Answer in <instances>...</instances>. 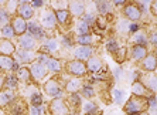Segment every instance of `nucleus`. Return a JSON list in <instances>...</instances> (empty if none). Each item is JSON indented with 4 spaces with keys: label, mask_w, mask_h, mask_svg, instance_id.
I'll use <instances>...</instances> for the list:
<instances>
[{
    "label": "nucleus",
    "mask_w": 157,
    "mask_h": 115,
    "mask_svg": "<svg viewBox=\"0 0 157 115\" xmlns=\"http://www.w3.org/2000/svg\"><path fill=\"white\" fill-rule=\"evenodd\" d=\"M11 27H13V30H14L16 36H23V34L27 31V22L26 20H23L21 17L16 16L14 19L11 20Z\"/></svg>",
    "instance_id": "14"
},
{
    "label": "nucleus",
    "mask_w": 157,
    "mask_h": 115,
    "mask_svg": "<svg viewBox=\"0 0 157 115\" xmlns=\"http://www.w3.org/2000/svg\"><path fill=\"white\" fill-rule=\"evenodd\" d=\"M2 34H3V37L6 38V40H10V38H13L16 36V33H14V30H13V27H11V24L4 26L3 29H2Z\"/></svg>",
    "instance_id": "31"
},
{
    "label": "nucleus",
    "mask_w": 157,
    "mask_h": 115,
    "mask_svg": "<svg viewBox=\"0 0 157 115\" xmlns=\"http://www.w3.org/2000/svg\"><path fill=\"white\" fill-rule=\"evenodd\" d=\"M122 73H123V71H122V68H116V70L113 71L115 80H119V78H121V75H122Z\"/></svg>",
    "instance_id": "50"
},
{
    "label": "nucleus",
    "mask_w": 157,
    "mask_h": 115,
    "mask_svg": "<svg viewBox=\"0 0 157 115\" xmlns=\"http://www.w3.org/2000/svg\"><path fill=\"white\" fill-rule=\"evenodd\" d=\"M17 82H18V80L16 75H9V77L4 80V87L9 89H14L16 87H17Z\"/></svg>",
    "instance_id": "30"
},
{
    "label": "nucleus",
    "mask_w": 157,
    "mask_h": 115,
    "mask_svg": "<svg viewBox=\"0 0 157 115\" xmlns=\"http://www.w3.org/2000/svg\"><path fill=\"white\" fill-rule=\"evenodd\" d=\"M67 71L72 74L74 77H84L88 73L86 64L79 61V60H72L70 63H67Z\"/></svg>",
    "instance_id": "2"
},
{
    "label": "nucleus",
    "mask_w": 157,
    "mask_h": 115,
    "mask_svg": "<svg viewBox=\"0 0 157 115\" xmlns=\"http://www.w3.org/2000/svg\"><path fill=\"white\" fill-rule=\"evenodd\" d=\"M17 14L18 17H21L23 20H29L33 17L34 14V9L31 7V4L29 2H20L17 9Z\"/></svg>",
    "instance_id": "10"
},
{
    "label": "nucleus",
    "mask_w": 157,
    "mask_h": 115,
    "mask_svg": "<svg viewBox=\"0 0 157 115\" xmlns=\"http://www.w3.org/2000/svg\"><path fill=\"white\" fill-rule=\"evenodd\" d=\"M31 104H33V107H41L43 105V97L40 93H34L31 95Z\"/></svg>",
    "instance_id": "39"
},
{
    "label": "nucleus",
    "mask_w": 157,
    "mask_h": 115,
    "mask_svg": "<svg viewBox=\"0 0 157 115\" xmlns=\"http://www.w3.org/2000/svg\"><path fill=\"white\" fill-rule=\"evenodd\" d=\"M92 53H94L92 47H89V46H79V47L75 48L74 56H75V60H79V61L85 63V61H88L92 57Z\"/></svg>",
    "instance_id": "9"
},
{
    "label": "nucleus",
    "mask_w": 157,
    "mask_h": 115,
    "mask_svg": "<svg viewBox=\"0 0 157 115\" xmlns=\"http://www.w3.org/2000/svg\"><path fill=\"white\" fill-rule=\"evenodd\" d=\"M45 67H47L48 71H51V73H59V71H61V63H59V60L50 57V60H48V63Z\"/></svg>",
    "instance_id": "27"
},
{
    "label": "nucleus",
    "mask_w": 157,
    "mask_h": 115,
    "mask_svg": "<svg viewBox=\"0 0 157 115\" xmlns=\"http://www.w3.org/2000/svg\"><path fill=\"white\" fill-rule=\"evenodd\" d=\"M14 64H16V61L11 58V57L0 54V70H3V71L13 70V65H14Z\"/></svg>",
    "instance_id": "21"
},
{
    "label": "nucleus",
    "mask_w": 157,
    "mask_h": 115,
    "mask_svg": "<svg viewBox=\"0 0 157 115\" xmlns=\"http://www.w3.org/2000/svg\"><path fill=\"white\" fill-rule=\"evenodd\" d=\"M57 24V19H55V13L52 10H45L41 16V27L47 30H52Z\"/></svg>",
    "instance_id": "5"
},
{
    "label": "nucleus",
    "mask_w": 157,
    "mask_h": 115,
    "mask_svg": "<svg viewBox=\"0 0 157 115\" xmlns=\"http://www.w3.org/2000/svg\"><path fill=\"white\" fill-rule=\"evenodd\" d=\"M132 41L135 43V46H143V47L147 46V37L144 36V33H142V31H136L135 36L132 37Z\"/></svg>",
    "instance_id": "26"
},
{
    "label": "nucleus",
    "mask_w": 157,
    "mask_h": 115,
    "mask_svg": "<svg viewBox=\"0 0 157 115\" xmlns=\"http://www.w3.org/2000/svg\"><path fill=\"white\" fill-rule=\"evenodd\" d=\"M137 29H139V26H137V24H135V23L129 26V30H130V31H137Z\"/></svg>",
    "instance_id": "52"
},
{
    "label": "nucleus",
    "mask_w": 157,
    "mask_h": 115,
    "mask_svg": "<svg viewBox=\"0 0 157 115\" xmlns=\"http://www.w3.org/2000/svg\"><path fill=\"white\" fill-rule=\"evenodd\" d=\"M18 3H20V2H7V3H6V10H7L9 14H10V13H16V11H17Z\"/></svg>",
    "instance_id": "41"
},
{
    "label": "nucleus",
    "mask_w": 157,
    "mask_h": 115,
    "mask_svg": "<svg viewBox=\"0 0 157 115\" xmlns=\"http://www.w3.org/2000/svg\"><path fill=\"white\" fill-rule=\"evenodd\" d=\"M151 11H153V14L157 16V0L151 3Z\"/></svg>",
    "instance_id": "51"
},
{
    "label": "nucleus",
    "mask_w": 157,
    "mask_h": 115,
    "mask_svg": "<svg viewBox=\"0 0 157 115\" xmlns=\"http://www.w3.org/2000/svg\"><path fill=\"white\" fill-rule=\"evenodd\" d=\"M150 43L153 46H157V31H154V33L150 34Z\"/></svg>",
    "instance_id": "48"
},
{
    "label": "nucleus",
    "mask_w": 157,
    "mask_h": 115,
    "mask_svg": "<svg viewBox=\"0 0 157 115\" xmlns=\"http://www.w3.org/2000/svg\"><path fill=\"white\" fill-rule=\"evenodd\" d=\"M14 100V94L13 91H3V93H0V107H6L11 102V101Z\"/></svg>",
    "instance_id": "25"
},
{
    "label": "nucleus",
    "mask_w": 157,
    "mask_h": 115,
    "mask_svg": "<svg viewBox=\"0 0 157 115\" xmlns=\"http://www.w3.org/2000/svg\"><path fill=\"white\" fill-rule=\"evenodd\" d=\"M129 24L128 22H124V20H122V22H119V30L121 31H129Z\"/></svg>",
    "instance_id": "44"
},
{
    "label": "nucleus",
    "mask_w": 157,
    "mask_h": 115,
    "mask_svg": "<svg viewBox=\"0 0 157 115\" xmlns=\"http://www.w3.org/2000/svg\"><path fill=\"white\" fill-rule=\"evenodd\" d=\"M4 87V78H3V75H0V89Z\"/></svg>",
    "instance_id": "54"
},
{
    "label": "nucleus",
    "mask_w": 157,
    "mask_h": 115,
    "mask_svg": "<svg viewBox=\"0 0 157 115\" xmlns=\"http://www.w3.org/2000/svg\"><path fill=\"white\" fill-rule=\"evenodd\" d=\"M30 73H31V77L34 78V80H43L45 75H47L48 70L47 67L44 65V64L41 63H33L31 64V67H30Z\"/></svg>",
    "instance_id": "11"
},
{
    "label": "nucleus",
    "mask_w": 157,
    "mask_h": 115,
    "mask_svg": "<svg viewBox=\"0 0 157 115\" xmlns=\"http://www.w3.org/2000/svg\"><path fill=\"white\" fill-rule=\"evenodd\" d=\"M14 56L18 63H23V64L33 63L34 60L37 58V56L33 51H26V50H18V51L14 53Z\"/></svg>",
    "instance_id": "13"
},
{
    "label": "nucleus",
    "mask_w": 157,
    "mask_h": 115,
    "mask_svg": "<svg viewBox=\"0 0 157 115\" xmlns=\"http://www.w3.org/2000/svg\"><path fill=\"white\" fill-rule=\"evenodd\" d=\"M70 101L72 102V105L75 108H78V107H81V102H82V100H81V95L79 94H71V97H70Z\"/></svg>",
    "instance_id": "42"
},
{
    "label": "nucleus",
    "mask_w": 157,
    "mask_h": 115,
    "mask_svg": "<svg viewBox=\"0 0 157 115\" xmlns=\"http://www.w3.org/2000/svg\"><path fill=\"white\" fill-rule=\"evenodd\" d=\"M149 108V101L146 97H137V95H132L128 100V102L124 104L123 109L128 115H139L142 112L147 111Z\"/></svg>",
    "instance_id": "1"
},
{
    "label": "nucleus",
    "mask_w": 157,
    "mask_h": 115,
    "mask_svg": "<svg viewBox=\"0 0 157 115\" xmlns=\"http://www.w3.org/2000/svg\"><path fill=\"white\" fill-rule=\"evenodd\" d=\"M106 48H108V51H109V53H113V54H116L117 50H119L121 47H119V44H117V41L112 38V40H109L108 43H106Z\"/></svg>",
    "instance_id": "38"
},
{
    "label": "nucleus",
    "mask_w": 157,
    "mask_h": 115,
    "mask_svg": "<svg viewBox=\"0 0 157 115\" xmlns=\"http://www.w3.org/2000/svg\"><path fill=\"white\" fill-rule=\"evenodd\" d=\"M113 101L116 102V104H123V100H124V93L122 91V89H117V88H115L113 89Z\"/></svg>",
    "instance_id": "34"
},
{
    "label": "nucleus",
    "mask_w": 157,
    "mask_h": 115,
    "mask_svg": "<svg viewBox=\"0 0 157 115\" xmlns=\"http://www.w3.org/2000/svg\"><path fill=\"white\" fill-rule=\"evenodd\" d=\"M62 44H64V47L70 48V47H72V40L68 37H62Z\"/></svg>",
    "instance_id": "47"
},
{
    "label": "nucleus",
    "mask_w": 157,
    "mask_h": 115,
    "mask_svg": "<svg viewBox=\"0 0 157 115\" xmlns=\"http://www.w3.org/2000/svg\"><path fill=\"white\" fill-rule=\"evenodd\" d=\"M17 80H20V81H23V82H29L30 80H31V73H30V68H20V70L17 71Z\"/></svg>",
    "instance_id": "28"
},
{
    "label": "nucleus",
    "mask_w": 157,
    "mask_h": 115,
    "mask_svg": "<svg viewBox=\"0 0 157 115\" xmlns=\"http://www.w3.org/2000/svg\"><path fill=\"white\" fill-rule=\"evenodd\" d=\"M98 111V107H96L95 102H86V104L84 105V112L86 115H92V114H95V112Z\"/></svg>",
    "instance_id": "36"
},
{
    "label": "nucleus",
    "mask_w": 157,
    "mask_h": 115,
    "mask_svg": "<svg viewBox=\"0 0 157 115\" xmlns=\"http://www.w3.org/2000/svg\"><path fill=\"white\" fill-rule=\"evenodd\" d=\"M11 108H10V115H27L29 114V108H27L24 100H13L10 102Z\"/></svg>",
    "instance_id": "8"
},
{
    "label": "nucleus",
    "mask_w": 157,
    "mask_h": 115,
    "mask_svg": "<svg viewBox=\"0 0 157 115\" xmlns=\"http://www.w3.org/2000/svg\"><path fill=\"white\" fill-rule=\"evenodd\" d=\"M2 4H3V2H0V6H2Z\"/></svg>",
    "instance_id": "57"
},
{
    "label": "nucleus",
    "mask_w": 157,
    "mask_h": 115,
    "mask_svg": "<svg viewBox=\"0 0 157 115\" xmlns=\"http://www.w3.org/2000/svg\"><path fill=\"white\" fill-rule=\"evenodd\" d=\"M147 56V48L143 46H133L132 48V57L135 60H143Z\"/></svg>",
    "instance_id": "22"
},
{
    "label": "nucleus",
    "mask_w": 157,
    "mask_h": 115,
    "mask_svg": "<svg viewBox=\"0 0 157 115\" xmlns=\"http://www.w3.org/2000/svg\"><path fill=\"white\" fill-rule=\"evenodd\" d=\"M123 14L132 22H139L142 17V11L137 7V4H126L123 9Z\"/></svg>",
    "instance_id": "7"
},
{
    "label": "nucleus",
    "mask_w": 157,
    "mask_h": 115,
    "mask_svg": "<svg viewBox=\"0 0 157 115\" xmlns=\"http://www.w3.org/2000/svg\"><path fill=\"white\" fill-rule=\"evenodd\" d=\"M132 93H133V95H137V97H146L147 89L140 81H135L132 84Z\"/></svg>",
    "instance_id": "23"
},
{
    "label": "nucleus",
    "mask_w": 157,
    "mask_h": 115,
    "mask_svg": "<svg viewBox=\"0 0 157 115\" xmlns=\"http://www.w3.org/2000/svg\"><path fill=\"white\" fill-rule=\"evenodd\" d=\"M50 112H51V115H68L70 109L62 98H54L50 102Z\"/></svg>",
    "instance_id": "3"
},
{
    "label": "nucleus",
    "mask_w": 157,
    "mask_h": 115,
    "mask_svg": "<svg viewBox=\"0 0 157 115\" xmlns=\"http://www.w3.org/2000/svg\"><path fill=\"white\" fill-rule=\"evenodd\" d=\"M78 33H79V36H84V34H89V30H91V26L89 24H86V23L84 22V20H81L79 23H78Z\"/></svg>",
    "instance_id": "35"
},
{
    "label": "nucleus",
    "mask_w": 157,
    "mask_h": 115,
    "mask_svg": "<svg viewBox=\"0 0 157 115\" xmlns=\"http://www.w3.org/2000/svg\"><path fill=\"white\" fill-rule=\"evenodd\" d=\"M81 85H82V84H81L79 78H72V80H70V81L67 82L65 89L68 91V93H71V94H75L77 91H79Z\"/></svg>",
    "instance_id": "24"
},
{
    "label": "nucleus",
    "mask_w": 157,
    "mask_h": 115,
    "mask_svg": "<svg viewBox=\"0 0 157 115\" xmlns=\"http://www.w3.org/2000/svg\"><path fill=\"white\" fill-rule=\"evenodd\" d=\"M18 44L21 47V50H26V51H34L37 48V40L33 38L30 34H23L18 37Z\"/></svg>",
    "instance_id": "6"
},
{
    "label": "nucleus",
    "mask_w": 157,
    "mask_h": 115,
    "mask_svg": "<svg viewBox=\"0 0 157 115\" xmlns=\"http://www.w3.org/2000/svg\"><path fill=\"white\" fill-rule=\"evenodd\" d=\"M142 68L147 73H153L157 68V60L154 54H147L144 58L142 60Z\"/></svg>",
    "instance_id": "17"
},
{
    "label": "nucleus",
    "mask_w": 157,
    "mask_h": 115,
    "mask_svg": "<svg viewBox=\"0 0 157 115\" xmlns=\"http://www.w3.org/2000/svg\"><path fill=\"white\" fill-rule=\"evenodd\" d=\"M140 82L146 87V89H149V91H151V93L157 94V74L150 73V74L144 75Z\"/></svg>",
    "instance_id": "12"
},
{
    "label": "nucleus",
    "mask_w": 157,
    "mask_h": 115,
    "mask_svg": "<svg viewBox=\"0 0 157 115\" xmlns=\"http://www.w3.org/2000/svg\"><path fill=\"white\" fill-rule=\"evenodd\" d=\"M37 58H38V63L44 64V65H47L48 60H50V57L45 56V54H40V56H37Z\"/></svg>",
    "instance_id": "45"
},
{
    "label": "nucleus",
    "mask_w": 157,
    "mask_h": 115,
    "mask_svg": "<svg viewBox=\"0 0 157 115\" xmlns=\"http://www.w3.org/2000/svg\"><path fill=\"white\" fill-rule=\"evenodd\" d=\"M30 4H31V7H41V6H43V4H44V2H41V0H34V2H31V3H30Z\"/></svg>",
    "instance_id": "49"
},
{
    "label": "nucleus",
    "mask_w": 157,
    "mask_h": 115,
    "mask_svg": "<svg viewBox=\"0 0 157 115\" xmlns=\"http://www.w3.org/2000/svg\"><path fill=\"white\" fill-rule=\"evenodd\" d=\"M10 22V14L7 13L6 9H0V24H3L4 26H7V23Z\"/></svg>",
    "instance_id": "37"
},
{
    "label": "nucleus",
    "mask_w": 157,
    "mask_h": 115,
    "mask_svg": "<svg viewBox=\"0 0 157 115\" xmlns=\"http://www.w3.org/2000/svg\"><path fill=\"white\" fill-rule=\"evenodd\" d=\"M55 19H57V22L61 24V26H65V24H68L70 23V11H68V9H62V10H55Z\"/></svg>",
    "instance_id": "20"
},
{
    "label": "nucleus",
    "mask_w": 157,
    "mask_h": 115,
    "mask_svg": "<svg viewBox=\"0 0 157 115\" xmlns=\"http://www.w3.org/2000/svg\"><path fill=\"white\" fill-rule=\"evenodd\" d=\"M82 95L85 98H92V97H95V89L91 85H84L82 87Z\"/></svg>",
    "instance_id": "40"
},
{
    "label": "nucleus",
    "mask_w": 157,
    "mask_h": 115,
    "mask_svg": "<svg viewBox=\"0 0 157 115\" xmlns=\"http://www.w3.org/2000/svg\"><path fill=\"white\" fill-rule=\"evenodd\" d=\"M77 41L81 46H91L92 41H94V37H92L91 34H84V36H78Z\"/></svg>",
    "instance_id": "33"
},
{
    "label": "nucleus",
    "mask_w": 157,
    "mask_h": 115,
    "mask_svg": "<svg viewBox=\"0 0 157 115\" xmlns=\"http://www.w3.org/2000/svg\"><path fill=\"white\" fill-rule=\"evenodd\" d=\"M44 48H45L47 51H55V50L58 48V41L55 40V38L45 40V43H44Z\"/></svg>",
    "instance_id": "32"
},
{
    "label": "nucleus",
    "mask_w": 157,
    "mask_h": 115,
    "mask_svg": "<svg viewBox=\"0 0 157 115\" xmlns=\"http://www.w3.org/2000/svg\"><path fill=\"white\" fill-rule=\"evenodd\" d=\"M96 9L102 16L108 14L110 10V3L109 2H96Z\"/></svg>",
    "instance_id": "29"
},
{
    "label": "nucleus",
    "mask_w": 157,
    "mask_h": 115,
    "mask_svg": "<svg viewBox=\"0 0 157 115\" xmlns=\"http://www.w3.org/2000/svg\"><path fill=\"white\" fill-rule=\"evenodd\" d=\"M30 115H41V107H31Z\"/></svg>",
    "instance_id": "46"
},
{
    "label": "nucleus",
    "mask_w": 157,
    "mask_h": 115,
    "mask_svg": "<svg viewBox=\"0 0 157 115\" xmlns=\"http://www.w3.org/2000/svg\"><path fill=\"white\" fill-rule=\"evenodd\" d=\"M68 11H70V14H72V16L82 17V16L85 14L84 2H70V3H68Z\"/></svg>",
    "instance_id": "16"
},
{
    "label": "nucleus",
    "mask_w": 157,
    "mask_h": 115,
    "mask_svg": "<svg viewBox=\"0 0 157 115\" xmlns=\"http://www.w3.org/2000/svg\"><path fill=\"white\" fill-rule=\"evenodd\" d=\"M82 20H84L86 24L92 26V24L95 23V16L92 14V13H88V14H84V16H82Z\"/></svg>",
    "instance_id": "43"
},
{
    "label": "nucleus",
    "mask_w": 157,
    "mask_h": 115,
    "mask_svg": "<svg viewBox=\"0 0 157 115\" xmlns=\"http://www.w3.org/2000/svg\"><path fill=\"white\" fill-rule=\"evenodd\" d=\"M0 53L3 54V56H10L13 53H16V48H14V44L11 43L10 40H0Z\"/></svg>",
    "instance_id": "18"
},
{
    "label": "nucleus",
    "mask_w": 157,
    "mask_h": 115,
    "mask_svg": "<svg viewBox=\"0 0 157 115\" xmlns=\"http://www.w3.org/2000/svg\"><path fill=\"white\" fill-rule=\"evenodd\" d=\"M139 115H150V114L147 111H144V112H142V114H139Z\"/></svg>",
    "instance_id": "55"
},
{
    "label": "nucleus",
    "mask_w": 157,
    "mask_h": 115,
    "mask_svg": "<svg viewBox=\"0 0 157 115\" xmlns=\"http://www.w3.org/2000/svg\"><path fill=\"white\" fill-rule=\"evenodd\" d=\"M113 4H116V6H122V4H124V0H115Z\"/></svg>",
    "instance_id": "53"
},
{
    "label": "nucleus",
    "mask_w": 157,
    "mask_h": 115,
    "mask_svg": "<svg viewBox=\"0 0 157 115\" xmlns=\"http://www.w3.org/2000/svg\"><path fill=\"white\" fill-rule=\"evenodd\" d=\"M44 91L51 98H61L62 95L61 87L58 85V82L55 81V78H52V80H50V81H47L44 84Z\"/></svg>",
    "instance_id": "4"
},
{
    "label": "nucleus",
    "mask_w": 157,
    "mask_h": 115,
    "mask_svg": "<svg viewBox=\"0 0 157 115\" xmlns=\"http://www.w3.org/2000/svg\"><path fill=\"white\" fill-rule=\"evenodd\" d=\"M156 101H157V97H156Z\"/></svg>",
    "instance_id": "58"
},
{
    "label": "nucleus",
    "mask_w": 157,
    "mask_h": 115,
    "mask_svg": "<svg viewBox=\"0 0 157 115\" xmlns=\"http://www.w3.org/2000/svg\"><path fill=\"white\" fill-rule=\"evenodd\" d=\"M85 64H86V70L91 73H98L102 70V61L98 57H91Z\"/></svg>",
    "instance_id": "19"
},
{
    "label": "nucleus",
    "mask_w": 157,
    "mask_h": 115,
    "mask_svg": "<svg viewBox=\"0 0 157 115\" xmlns=\"http://www.w3.org/2000/svg\"><path fill=\"white\" fill-rule=\"evenodd\" d=\"M154 57H156V60H157V48H156V51H154Z\"/></svg>",
    "instance_id": "56"
},
{
    "label": "nucleus",
    "mask_w": 157,
    "mask_h": 115,
    "mask_svg": "<svg viewBox=\"0 0 157 115\" xmlns=\"http://www.w3.org/2000/svg\"><path fill=\"white\" fill-rule=\"evenodd\" d=\"M27 30H29L30 36L36 40H41L44 38V29L36 22H31V23H27Z\"/></svg>",
    "instance_id": "15"
}]
</instances>
